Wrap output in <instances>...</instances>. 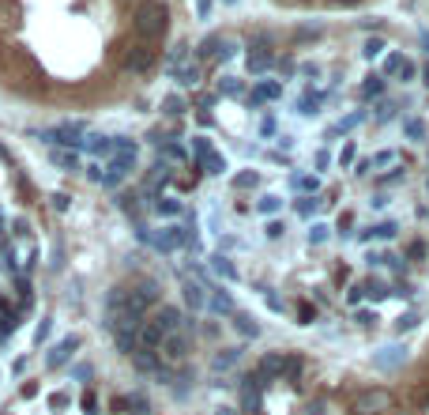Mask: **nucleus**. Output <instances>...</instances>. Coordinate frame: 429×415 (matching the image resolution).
<instances>
[{
    "label": "nucleus",
    "mask_w": 429,
    "mask_h": 415,
    "mask_svg": "<svg viewBox=\"0 0 429 415\" xmlns=\"http://www.w3.org/2000/svg\"><path fill=\"white\" fill-rule=\"evenodd\" d=\"M170 31V4L166 0H139L136 12H132V34L139 42H151L158 45Z\"/></svg>",
    "instance_id": "obj_1"
},
{
    "label": "nucleus",
    "mask_w": 429,
    "mask_h": 415,
    "mask_svg": "<svg viewBox=\"0 0 429 415\" xmlns=\"http://www.w3.org/2000/svg\"><path fill=\"white\" fill-rule=\"evenodd\" d=\"M354 415H388L391 412V393L388 389H361L350 404Z\"/></svg>",
    "instance_id": "obj_2"
},
{
    "label": "nucleus",
    "mask_w": 429,
    "mask_h": 415,
    "mask_svg": "<svg viewBox=\"0 0 429 415\" xmlns=\"http://www.w3.org/2000/svg\"><path fill=\"white\" fill-rule=\"evenodd\" d=\"M189 352H192V340L185 336V332H166L162 344H158V359H162V363H170V366L185 363Z\"/></svg>",
    "instance_id": "obj_3"
},
{
    "label": "nucleus",
    "mask_w": 429,
    "mask_h": 415,
    "mask_svg": "<svg viewBox=\"0 0 429 415\" xmlns=\"http://www.w3.org/2000/svg\"><path fill=\"white\" fill-rule=\"evenodd\" d=\"M155 57H158V50H155V45L136 38V42L125 50V68H128V72H147V68L155 64Z\"/></svg>",
    "instance_id": "obj_4"
},
{
    "label": "nucleus",
    "mask_w": 429,
    "mask_h": 415,
    "mask_svg": "<svg viewBox=\"0 0 429 415\" xmlns=\"http://www.w3.org/2000/svg\"><path fill=\"white\" fill-rule=\"evenodd\" d=\"M158 302V283L155 280H139L132 291H128V306L136 313H147V306H155Z\"/></svg>",
    "instance_id": "obj_5"
},
{
    "label": "nucleus",
    "mask_w": 429,
    "mask_h": 415,
    "mask_svg": "<svg viewBox=\"0 0 429 415\" xmlns=\"http://www.w3.org/2000/svg\"><path fill=\"white\" fill-rule=\"evenodd\" d=\"M45 136H49V144L76 147V144H83V125L79 121H64V125H57L53 133H45Z\"/></svg>",
    "instance_id": "obj_6"
},
{
    "label": "nucleus",
    "mask_w": 429,
    "mask_h": 415,
    "mask_svg": "<svg viewBox=\"0 0 429 415\" xmlns=\"http://www.w3.org/2000/svg\"><path fill=\"white\" fill-rule=\"evenodd\" d=\"M162 336L166 332L155 325V321H143L139 325V332H136V340H139V352H158V344H162Z\"/></svg>",
    "instance_id": "obj_7"
},
{
    "label": "nucleus",
    "mask_w": 429,
    "mask_h": 415,
    "mask_svg": "<svg viewBox=\"0 0 429 415\" xmlns=\"http://www.w3.org/2000/svg\"><path fill=\"white\" fill-rule=\"evenodd\" d=\"M155 325L158 329H162V332H181V310H177V306H158V313H155Z\"/></svg>",
    "instance_id": "obj_8"
},
{
    "label": "nucleus",
    "mask_w": 429,
    "mask_h": 415,
    "mask_svg": "<svg viewBox=\"0 0 429 415\" xmlns=\"http://www.w3.org/2000/svg\"><path fill=\"white\" fill-rule=\"evenodd\" d=\"M76 347H79V340H76V336H64L61 344L49 352V359H45V363H49L53 370H57V366H64V363H68V359H72V352H76Z\"/></svg>",
    "instance_id": "obj_9"
},
{
    "label": "nucleus",
    "mask_w": 429,
    "mask_h": 415,
    "mask_svg": "<svg viewBox=\"0 0 429 415\" xmlns=\"http://www.w3.org/2000/svg\"><path fill=\"white\" fill-rule=\"evenodd\" d=\"M181 291H185V302H189L192 310H203V306H208V287H203V283L185 280V283H181Z\"/></svg>",
    "instance_id": "obj_10"
},
{
    "label": "nucleus",
    "mask_w": 429,
    "mask_h": 415,
    "mask_svg": "<svg viewBox=\"0 0 429 415\" xmlns=\"http://www.w3.org/2000/svg\"><path fill=\"white\" fill-rule=\"evenodd\" d=\"M275 98H283V83H275V80H264V83H256V91H253V103H275Z\"/></svg>",
    "instance_id": "obj_11"
},
{
    "label": "nucleus",
    "mask_w": 429,
    "mask_h": 415,
    "mask_svg": "<svg viewBox=\"0 0 429 415\" xmlns=\"http://www.w3.org/2000/svg\"><path fill=\"white\" fill-rule=\"evenodd\" d=\"M267 68H272V53H267L264 45L249 50V72H253V76H260V72H267Z\"/></svg>",
    "instance_id": "obj_12"
},
{
    "label": "nucleus",
    "mask_w": 429,
    "mask_h": 415,
    "mask_svg": "<svg viewBox=\"0 0 429 415\" xmlns=\"http://www.w3.org/2000/svg\"><path fill=\"white\" fill-rule=\"evenodd\" d=\"M155 246H158V249H166V253H170V249H177V246H185V234H181V227H166L162 234L155 238Z\"/></svg>",
    "instance_id": "obj_13"
},
{
    "label": "nucleus",
    "mask_w": 429,
    "mask_h": 415,
    "mask_svg": "<svg viewBox=\"0 0 429 415\" xmlns=\"http://www.w3.org/2000/svg\"><path fill=\"white\" fill-rule=\"evenodd\" d=\"M237 359H241V347H222V352L211 359V370H230Z\"/></svg>",
    "instance_id": "obj_14"
},
{
    "label": "nucleus",
    "mask_w": 429,
    "mask_h": 415,
    "mask_svg": "<svg viewBox=\"0 0 429 415\" xmlns=\"http://www.w3.org/2000/svg\"><path fill=\"white\" fill-rule=\"evenodd\" d=\"M208 306H211L214 313H230V317H234V299H230L226 291H214V294H208Z\"/></svg>",
    "instance_id": "obj_15"
},
{
    "label": "nucleus",
    "mask_w": 429,
    "mask_h": 415,
    "mask_svg": "<svg viewBox=\"0 0 429 415\" xmlns=\"http://www.w3.org/2000/svg\"><path fill=\"white\" fill-rule=\"evenodd\" d=\"M256 374H260V377L283 374V355H264V359H260V366H256Z\"/></svg>",
    "instance_id": "obj_16"
},
{
    "label": "nucleus",
    "mask_w": 429,
    "mask_h": 415,
    "mask_svg": "<svg viewBox=\"0 0 429 415\" xmlns=\"http://www.w3.org/2000/svg\"><path fill=\"white\" fill-rule=\"evenodd\" d=\"M234 329L241 332V336H260V325H256V321L249 317V313H237V310H234Z\"/></svg>",
    "instance_id": "obj_17"
},
{
    "label": "nucleus",
    "mask_w": 429,
    "mask_h": 415,
    "mask_svg": "<svg viewBox=\"0 0 429 415\" xmlns=\"http://www.w3.org/2000/svg\"><path fill=\"white\" fill-rule=\"evenodd\" d=\"M211 269L219 272L222 280H237V269L230 264V257H222V253H219V257H211Z\"/></svg>",
    "instance_id": "obj_18"
},
{
    "label": "nucleus",
    "mask_w": 429,
    "mask_h": 415,
    "mask_svg": "<svg viewBox=\"0 0 429 415\" xmlns=\"http://www.w3.org/2000/svg\"><path fill=\"white\" fill-rule=\"evenodd\" d=\"M177 83H181V87H196V83H200V64H185V68H177Z\"/></svg>",
    "instance_id": "obj_19"
},
{
    "label": "nucleus",
    "mask_w": 429,
    "mask_h": 415,
    "mask_svg": "<svg viewBox=\"0 0 429 415\" xmlns=\"http://www.w3.org/2000/svg\"><path fill=\"white\" fill-rule=\"evenodd\" d=\"M361 95H366V98H380V95H384V80H380L377 72L366 76V83H361Z\"/></svg>",
    "instance_id": "obj_20"
},
{
    "label": "nucleus",
    "mask_w": 429,
    "mask_h": 415,
    "mask_svg": "<svg viewBox=\"0 0 429 415\" xmlns=\"http://www.w3.org/2000/svg\"><path fill=\"white\" fill-rule=\"evenodd\" d=\"M275 4H313V0H275ZM320 4H328V8H358V4H366V0H320Z\"/></svg>",
    "instance_id": "obj_21"
},
{
    "label": "nucleus",
    "mask_w": 429,
    "mask_h": 415,
    "mask_svg": "<svg viewBox=\"0 0 429 415\" xmlns=\"http://www.w3.org/2000/svg\"><path fill=\"white\" fill-rule=\"evenodd\" d=\"M361 294H369V299L373 302H380V299H388V287H384V283H380V280H366V283H361Z\"/></svg>",
    "instance_id": "obj_22"
},
{
    "label": "nucleus",
    "mask_w": 429,
    "mask_h": 415,
    "mask_svg": "<svg viewBox=\"0 0 429 415\" xmlns=\"http://www.w3.org/2000/svg\"><path fill=\"white\" fill-rule=\"evenodd\" d=\"M155 211H158V216H181V200L158 197V200H155Z\"/></svg>",
    "instance_id": "obj_23"
},
{
    "label": "nucleus",
    "mask_w": 429,
    "mask_h": 415,
    "mask_svg": "<svg viewBox=\"0 0 429 415\" xmlns=\"http://www.w3.org/2000/svg\"><path fill=\"white\" fill-rule=\"evenodd\" d=\"M384 50H388L384 38H366V45H361V57H366V61H377Z\"/></svg>",
    "instance_id": "obj_24"
},
{
    "label": "nucleus",
    "mask_w": 429,
    "mask_h": 415,
    "mask_svg": "<svg viewBox=\"0 0 429 415\" xmlns=\"http://www.w3.org/2000/svg\"><path fill=\"white\" fill-rule=\"evenodd\" d=\"M125 400H128V415H147L151 412V404H147L143 393H132V396H125Z\"/></svg>",
    "instance_id": "obj_25"
},
{
    "label": "nucleus",
    "mask_w": 429,
    "mask_h": 415,
    "mask_svg": "<svg viewBox=\"0 0 429 415\" xmlns=\"http://www.w3.org/2000/svg\"><path fill=\"white\" fill-rule=\"evenodd\" d=\"M294 189L316 193V189H320V178H316V174H297V178H294Z\"/></svg>",
    "instance_id": "obj_26"
},
{
    "label": "nucleus",
    "mask_w": 429,
    "mask_h": 415,
    "mask_svg": "<svg viewBox=\"0 0 429 415\" xmlns=\"http://www.w3.org/2000/svg\"><path fill=\"white\" fill-rule=\"evenodd\" d=\"M279 208H283V200H279L275 193H267V197H260V211H264V216H275Z\"/></svg>",
    "instance_id": "obj_27"
},
{
    "label": "nucleus",
    "mask_w": 429,
    "mask_h": 415,
    "mask_svg": "<svg viewBox=\"0 0 429 415\" xmlns=\"http://www.w3.org/2000/svg\"><path fill=\"white\" fill-rule=\"evenodd\" d=\"M403 133L410 136V140H422V136H426V125L418 121V117H410V121H403Z\"/></svg>",
    "instance_id": "obj_28"
},
{
    "label": "nucleus",
    "mask_w": 429,
    "mask_h": 415,
    "mask_svg": "<svg viewBox=\"0 0 429 415\" xmlns=\"http://www.w3.org/2000/svg\"><path fill=\"white\" fill-rule=\"evenodd\" d=\"M302 374V359L290 355V359H283V377H297Z\"/></svg>",
    "instance_id": "obj_29"
},
{
    "label": "nucleus",
    "mask_w": 429,
    "mask_h": 415,
    "mask_svg": "<svg viewBox=\"0 0 429 415\" xmlns=\"http://www.w3.org/2000/svg\"><path fill=\"white\" fill-rule=\"evenodd\" d=\"M203 166H208V174H222V170H226V159H222V155H208V159H203Z\"/></svg>",
    "instance_id": "obj_30"
},
{
    "label": "nucleus",
    "mask_w": 429,
    "mask_h": 415,
    "mask_svg": "<svg viewBox=\"0 0 429 415\" xmlns=\"http://www.w3.org/2000/svg\"><path fill=\"white\" fill-rule=\"evenodd\" d=\"M162 114H170V117L185 114V103H181V98H177V95H170V98H166V103H162Z\"/></svg>",
    "instance_id": "obj_31"
},
{
    "label": "nucleus",
    "mask_w": 429,
    "mask_h": 415,
    "mask_svg": "<svg viewBox=\"0 0 429 415\" xmlns=\"http://www.w3.org/2000/svg\"><path fill=\"white\" fill-rule=\"evenodd\" d=\"M313 317H316V310L309 302H302V306H297V325H313Z\"/></svg>",
    "instance_id": "obj_32"
},
{
    "label": "nucleus",
    "mask_w": 429,
    "mask_h": 415,
    "mask_svg": "<svg viewBox=\"0 0 429 415\" xmlns=\"http://www.w3.org/2000/svg\"><path fill=\"white\" fill-rule=\"evenodd\" d=\"M297 106H302V114H305V117H309V114H316V106H320V95H305Z\"/></svg>",
    "instance_id": "obj_33"
},
{
    "label": "nucleus",
    "mask_w": 429,
    "mask_h": 415,
    "mask_svg": "<svg viewBox=\"0 0 429 415\" xmlns=\"http://www.w3.org/2000/svg\"><path fill=\"white\" fill-rule=\"evenodd\" d=\"M414 325H418V313H403V317L396 321V332H410Z\"/></svg>",
    "instance_id": "obj_34"
},
{
    "label": "nucleus",
    "mask_w": 429,
    "mask_h": 415,
    "mask_svg": "<svg viewBox=\"0 0 429 415\" xmlns=\"http://www.w3.org/2000/svg\"><path fill=\"white\" fill-rule=\"evenodd\" d=\"M53 163H61L64 170H76V155H68V151H53Z\"/></svg>",
    "instance_id": "obj_35"
},
{
    "label": "nucleus",
    "mask_w": 429,
    "mask_h": 415,
    "mask_svg": "<svg viewBox=\"0 0 429 415\" xmlns=\"http://www.w3.org/2000/svg\"><path fill=\"white\" fill-rule=\"evenodd\" d=\"M256 181H260V174L253 170V174H237L234 186H237V189H249V186H256Z\"/></svg>",
    "instance_id": "obj_36"
},
{
    "label": "nucleus",
    "mask_w": 429,
    "mask_h": 415,
    "mask_svg": "<svg viewBox=\"0 0 429 415\" xmlns=\"http://www.w3.org/2000/svg\"><path fill=\"white\" fill-rule=\"evenodd\" d=\"M396 76L407 83V80H414V76H418V68H414V64H410V61L403 57V64H399V72H396Z\"/></svg>",
    "instance_id": "obj_37"
},
{
    "label": "nucleus",
    "mask_w": 429,
    "mask_h": 415,
    "mask_svg": "<svg viewBox=\"0 0 429 415\" xmlns=\"http://www.w3.org/2000/svg\"><path fill=\"white\" fill-rule=\"evenodd\" d=\"M320 208V200H313V197H305V200H297V211H302V216H313V211Z\"/></svg>",
    "instance_id": "obj_38"
},
{
    "label": "nucleus",
    "mask_w": 429,
    "mask_h": 415,
    "mask_svg": "<svg viewBox=\"0 0 429 415\" xmlns=\"http://www.w3.org/2000/svg\"><path fill=\"white\" fill-rule=\"evenodd\" d=\"M396 223H380V227H373V234H377V238H396Z\"/></svg>",
    "instance_id": "obj_39"
},
{
    "label": "nucleus",
    "mask_w": 429,
    "mask_h": 415,
    "mask_svg": "<svg viewBox=\"0 0 429 415\" xmlns=\"http://www.w3.org/2000/svg\"><path fill=\"white\" fill-rule=\"evenodd\" d=\"M407 257H410V261H422V257H426V246H422V242H410V246H407Z\"/></svg>",
    "instance_id": "obj_40"
},
{
    "label": "nucleus",
    "mask_w": 429,
    "mask_h": 415,
    "mask_svg": "<svg viewBox=\"0 0 429 415\" xmlns=\"http://www.w3.org/2000/svg\"><path fill=\"white\" fill-rule=\"evenodd\" d=\"M324 238H328V227H324V223H316V227L309 230V242H316V246H320Z\"/></svg>",
    "instance_id": "obj_41"
},
{
    "label": "nucleus",
    "mask_w": 429,
    "mask_h": 415,
    "mask_svg": "<svg viewBox=\"0 0 429 415\" xmlns=\"http://www.w3.org/2000/svg\"><path fill=\"white\" fill-rule=\"evenodd\" d=\"M91 151H109V140L106 136H91Z\"/></svg>",
    "instance_id": "obj_42"
},
{
    "label": "nucleus",
    "mask_w": 429,
    "mask_h": 415,
    "mask_svg": "<svg viewBox=\"0 0 429 415\" xmlns=\"http://www.w3.org/2000/svg\"><path fill=\"white\" fill-rule=\"evenodd\" d=\"M350 163H354V144H347V147L339 151V166H350Z\"/></svg>",
    "instance_id": "obj_43"
},
{
    "label": "nucleus",
    "mask_w": 429,
    "mask_h": 415,
    "mask_svg": "<svg viewBox=\"0 0 429 415\" xmlns=\"http://www.w3.org/2000/svg\"><path fill=\"white\" fill-rule=\"evenodd\" d=\"M388 163H396V155H391V151H380V155H377V159H373L369 166H388Z\"/></svg>",
    "instance_id": "obj_44"
},
{
    "label": "nucleus",
    "mask_w": 429,
    "mask_h": 415,
    "mask_svg": "<svg viewBox=\"0 0 429 415\" xmlns=\"http://www.w3.org/2000/svg\"><path fill=\"white\" fill-rule=\"evenodd\" d=\"M53 208H57V211L68 208V193H53Z\"/></svg>",
    "instance_id": "obj_45"
},
{
    "label": "nucleus",
    "mask_w": 429,
    "mask_h": 415,
    "mask_svg": "<svg viewBox=\"0 0 429 415\" xmlns=\"http://www.w3.org/2000/svg\"><path fill=\"white\" fill-rule=\"evenodd\" d=\"M222 91H226V95H241V83L237 80H226V87H222Z\"/></svg>",
    "instance_id": "obj_46"
},
{
    "label": "nucleus",
    "mask_w": 429,
    "mask_h": 415,
    "mask_svg": "<svg viewBox=\"0 0 429 415\" xmlns=\"http://www.w3.org/2000/svg\"><path fill=\"white\" fill-rule=\"evenodd\" d=\"M354 223V216H350V211H343V216H339V230H347Z\"/></svg>",
    "instance_id": "obj_47"
},
{
    "label": "nucleus",
    "mask_w": 429,
    "mask_h": 415,
    "mask_svg": "<svg viewBox=\"0 0 429 415\" xmlns=\"http://www.w3.org/2000/svg\"><path fill=\"white\" fill-rule=\"evenodd\" d=\"M283 234V223H267V238H279Z\"/></svg>",
    "instance_id": "obj_48"
},
{
    "label": "nucleus",
    "mask_w": 429,
    "mask_h": 415,
    "mask_svg": "<svg viewBox=\"0 0 429 415\" xmlns=\"http://www.w3.org/2000/svg\"><path fill=\"white\" fill-rule=\"evenodd\" d=\"M214 415H237L234 408H219V412H214Z\"/></svg>",
    "instance_id": "obj_49"
},
{
    "label": "nucleus",
    "mask_w": 429,
    "mask_h": 415,
    "mask_svg": "<svg viewBox=\"0 0 429 415\" xmlns=\"http://www.w3.org/2000/svg\"><path fill=\"white\" fill-rule=\"evenodd\" d=\"M422 83H426V87H429V64H426V68H422Z\"/></svg>",
    "instance_id": "obj_50"
},
{
    "label": "nucleus",
    "mask_w": 429,
    "mask_h": 415,
    "mask_svg": "<svg viewBox=\"0 0 429 415\" xmlns=\"http://www.w3.org/2000/svg\"><path fill=\"white\" fill-rule=\"evenodd\" d=\"M391 415H418V412H407V408H403V412H391Z\"/></svg>",
    "instance_id": "obj_51"
},
{
    "label": "nucleus",
    "mask_w": 429,
    "mask_h": 415,
    "mask_svg": "<svg viewBox=\"0 0 429 415\" xmlns=\"http://www.w3.org/2000/svg\"><path fill=\"white\" fill-rule=\"evenodd\" d=\"M249 415H264V412H249Z\"/></svg>",
    "instance_id": "obj_52"
},
{
    "label": "nucleus",
    "mask_w": 429,
    "mask_h": 415,
    "mask_svg": "<svg viewBox=\"0 0 429 415\" xmlns=\"http://www.w3.org/2000/svg\"><path fill=\"white\" fill-rule=\"evenodd\" d=\"M426 189H429V186H426Z\"/></svg>",
    "instance_id": "obj_53"
}]
</instances>
